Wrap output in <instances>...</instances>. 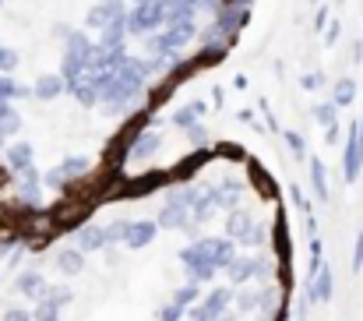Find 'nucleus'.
<instances>
[{"label":"nucleus","mask_w":363,"mask_h":321,"mask_svg":"<svg viewBox=\"0 0 363 321\" xmlns=\"http://www.w3.org/2000/svg\"><path fill=\"white\" fill-rule=\"evenodd\" d=\"M85 170H89V159H78V156H74V159H64V163H60V166H57V170H53L46 180H50L53 187H60L67 177H82Z\"/></svg>","instance_id":"1a4fd4ad"},{"label":"nucleus","mask_w":363,"mask_h":321,"mask_svg":"<svg viewBox=\"0 0 363 321\" xmlns=\"http://www.w3.org/2000/svg\"><path fill=\"white\" fill-rule=\"evenodd\" d=\"M353 99H357V82H353V78H339V82L332 85V103L339 109H346Z\"/></svg>","instance_id":"f8f14e48"},{"label":"nucleus","mask_w":363,"mask_h":321,"mask_svg":"<svg viewBox=\"0 0 363 321\" xmlns=\"http://www.w3.org/2000/svg\"><path fill=\"white\" fill-rule=\"evenodd\" d=\"M332 293H335L332 268H328V265H321V268L314 272V283H311V290H307V300H314V304H328V300H332Z\"/></svg>","instance_id":"20e7f679"},{"label":"nucleus","mask_w":363,"mask_h":321,"mask_svg":"<svg viewBox=\"0 0 363 321\" xmlns=\"http://www.w3.org/2000/svg\"><path fill=\"white\" fill-rule=\"evenodd\" d=\"M152 236H155V226H152V222H134V226H127L123 244H127V247H145Z\"/></svg>","instance_id":"9b49d317"},{"label":"nucleus","mask_w":363,"mask_h":321,"mask_svg":"<svg viewBox=\"0 0 363 321\" xmlns=\"http://www.w3.org/2000/svg\"><path fill=\"white\" fill-rule=\"evenodd\" d=\"M286 145H289L296 156H303V138H300L296 131H286Z\"/></svg>","instance_id":"393cba45"},{"label":"nucleus","mask_w":363,"mask_h":321,"mask_svg":"<svg viewBox=\"0 0 363 321\" xmlns=\"http://www.w3.org/2000/svg\"><path fill=\"white\" fill-rule=\"evenodd\" d=\"M187 138H191V141H194V145H205V141H208V131H205V127H198V124H194V127H187Z\"/></svg>","instance_id":"b1692460"},{"label":"nucleus","mask_w":363,"mask_h":321,"mask_svg":"<svg viewBox=\"0 0 363 321\" xmlns=\"http://www.w3.org/2000/svg\"><path fill=\"white\" fill-rule=\"evenodd\" d=\"M130 4H134V7H138V4H148V0H130Z\"/></svg>","instance_id":"c756f323"},{"label":"nucleus","mask_w":363,"mask_h":321,"mask_svg":"<svg viewBox=\"0 0 363 321\" xmlns=\"http://www.w3.org/2000/svg\"><path fill=\"white\" fill-rule=\"evenodd\" d=\"M4 321H32V315H21V311H11Z\"/></svg>","instance_id":"cd10ccee"},{"label":"nucleus","mask_w":363,"mask_h":321,"mask_svg":"<svg viewBox=\"0 0 363 321\" xmlns=\"http://www.w3.org/2000/svg\"><path fill=\"white\" fill-rule=\"evenodd\" d=\"M325 134H328V141H339V124H332V127H325Z\"/></svg>","instance_id":"c85d7f7f"},{"label":"nucleus","mask_w":363,"mask_h":321,"mask_svg":"<svg viewBox=\"0 0 363 321\" xmlns=\"http://www.w3.org/2000/svg\"><path fill=\"white\" fill-rule=\"evenodd\" d=\"M300 85H303V89H311V92H318V89H325V85H328V78H325L321 71H314V75H303V78H300Z\"/></svg>","instance_id":"4be33fe9"},{"label":"nucleus","mask_w":363,"mask_h":321,"mask_svg":"<svg viewBox=\"0 0 363 321\" xmlns=\"http://www.w3.org/2000/svg\"><path fill=\"white\" fill-rule=\"evenodd\" d=\"M335 113H339L335 103H318V107H314V120H318L321 127H332V124H339V116H335Z\"/></svg>","instance_id":"6ab92c4d"},{"label":"nucleus","mask_w":363,"mask_h":321,"mask_svg":"<svg viewBox=\"0 0 363 321\" xmlns=\"http://www.w3.org/2000/svg\"><path fill=\"white\" fill-rule=\"evenodd\" d=\"M155 148H159V134L155 131H141L134 138V156H152Z\"/></svg>","instance_id":"f3484780"},{"label":"nucleus","mask_w":363,"mask_h":321,"mask_svg":"<svg viewBox=\"0 0 363 321\" xmlns=\"http://www.w3.org/2000/svg\"><path fill=\"white\" fill-rule=\"evenodd\" d=\"M127 36H130V32H127V11H123V14H117V18L103 28V43H99V46H103V50H123Z\"/></svg>","instance_id":"39448f33"},{"label":"nucleus","mask_w":363,"mask_h":321,"mask_svg":"<svg viewBox=\"0 0 363 321\" xmlns=\"http://www.w3.org/2000/svg\"><path fill=\"white\" fill-rule=\"evenodd\" d=\"M198 116H205V99H191L187 107H180V109H173V113H169L173 127H180V131L194 127V124H198Z\"/></svg>","instance_id":"0eeeda50"},{"label":"nucleus","mask_w":363,"mask_h":321,"mask_svg":"<svg viewBox=\"0 0 363 321\" xmlns=\"http://www.w3.org/2000/svg\"><path fill=\"white\" fill-rule=\"evenodd\" d=\"M194 297H198V286H184V290L177 293V304H191Z\"/></svg>","instance_id":"bb28decb"},{"label":"nucleus","mask_w":363,"mask_h":321,"mask_svg":"<svg viewBox=\"0 0 363 321\" xmlns=\"http://www.w3.org/2000/svg\"><path fill=\"white\" fill-rule=\"evenodd\" d=\"M57 315H60V304H57L53 297H46V300L35 308V321H57Z\"/></svg>","instance_id":"aec40b11"},{"label":"nucleus","mask_w":363,"mask_h":321,"mask_svg":"<svg viewBox=\"0 0 363 321\" xmlns=\"http://www.w3.org/2000/svg\"><path fill=\"white\" fill-rule=\"evenodd\" d=\"M32 89H25V85H18L14 78H7V75H0V99H18V96H28Z\"/></svg>","instance_id":"a211bd4d"},{"label":"nucleus","mask_w":363,"mask_h":321,"mask_svg":"<svg viewBox=\"0 0 363 321\" xmlns=\"http://www.w3.org/2000/svg\"><path fill=\"white\" fill-rule=\"evenodd\" d=\"M123 11H127L123 0H103V4H96V7L85 14V25H89V28H106L117 14H123Z\"/></svg>","instance_id":"7ed1b4c3"},{"label":"nucleus","mask_w":363,"mask_h":321,"mask_svg":"<svg viewBox=\"0 0 363 321\" xmlns=\"http://www.w3.org/2000/svg\"><path fill=\"white\" fill-rule=\"evenodd\" d=\"M0 4H4V0H0Z\"/></svg>","instance_id":"7c9ffc66"},{"label":"nucleus","mask_w":363,"mask_h":321,"mask_svg":"<svg viewBox=\"0 0 363 321\" xmlns=\"http://www.w3.org/2000/svg\"><path fill=\"white\" fill-rule=\"evenodd\" d=\"M363 268V229L357 233V247H353V272Z\"/></svg>","instance_id":"5701e85b"},{"label":"nucleus","mask_w":363,"mask_h":321,"mask_svg":"<svg viewBox=\"0 0 363 321\" xmlns=\"http://www.w3.org/2000/svg\"><path fill=\"white\" fill-rule=\"evenodd\" d=\"M18 127H21V116H18V109L11 107V99H0V138L14 134Z\"/></svg>","instance_id":"ddd939ff"},{"label":"nucleus","mask_w":363,"mask_h":321,"mask_svg":"<svg viewBox=\"0 0 363 321\" xmlns=\"http://www.w3.org/2000/svg\"><path fill=\"white\" fill-rule=\"evenodd\" d=\"M106 240H110V236H106L99 226H85V229H78V244H82L85 251H99Z\"/></svg>","instance_id":"2eb2a0df"},{"label":"nucleus","mask_w":363,"mask_h":321,"mask_svg":"<svg viewBox=\"0 0 363 321\" xmlns=\"http://www.w3.org/2000/svg\"><path fill=\"white\" fill-rule=\"evenodd\" d=\"M223 7H226L223 0H198V11H208V14H216V18H219Z\"/></svg>","instance_id":"a878e982"},{"label":"nucleus","mask_w":363,"mask_h":321,"mask_svg":"<svg viewBox=\"0 0 363 321\" xmlns=\"http://www.w3.org/2000/svg\"><path fill=\"white\" fill-rule=\"evenodd\" d=\"M57 261H60V268H64L67 276H74V272H82V254H78V251H64V254H60Z\"/></svg>","instance_id":"412c9836"},{"label":"nucleus","mask_w":363,"mask_h":321,"mask_svg":"<svg viewBox=\"0 0 363 321\" xmlns=\"http://www.w3.org/2000/svg\"><path fill=\"white\" fill-rule=\"evenodd\" d=\"M162 7H166V21H191L198 0H162Z\"/></svg>","instance_id":"9d476101"},{"label":"nucleus","mask_w":363,"mask_h":321,"mask_svg":"<svg viewBox=\"0 0 363 321\" xmlns=\"http://www.w3.org/2000/svg\"><path fill=\"white\" fill-rule=\"evenodd\" d=\"M162 21H166V7H162V0H148V4H138L134 11H127V32H130V36L155 32Z\"/></svg>","instance_id":"f257e3e1"},{"label":"nucleus","mask_w":363,"mask_h":321,"mask_svg":"<svg viewBox=\"0 0 363 321\" xmlns=\"http://www.w3.org/2000/svg\"><path fill=\"white\" fill-rule=\"evenodd\" d=\"M7 163H11L14 170H28V166H32V145H25V141H21V145H11V148H7Z\"/></svg>","instance_id":"dca6fc26"},{"label":"nucleus","mask_w":363,"mask_h":321,"mask_svg":"<svg viewBox=\"0 0 363 321\" xmlns=\"http://www.w3.org/2000/svg\"><path fill=\"white\" fill-rule=\"evenodd\" d=\"M311 184L318 191V202H328V177H325V163L311 159Z\"/></svg>","instance_id":"4468645a"},{"label":"nucleus","mask_w":363,"mask_h":321,"mask_svg":"<svg viewBox=\"0 0 363 321\" xmlns=\"http://www.w3.org/2000/svg\"><path fill=\"white\" fill-rule=\"evenodd\" d=\"M60 92H67V82L60 75H39L35 85H32V96L35 99H57Z\"/></svg>","instance_id":"423d86ee"},{"label":"nucleus","mask_w":363,"mask_h":321,"mask_svg":"<svg viewBox=\"0 0 363 321\" xmlns=\"http://www.w3.org/2000/svg\"><path fill=\"white\" fill-rule=\"evenodd\" d=\"M363 170V124H350V138H346V148H342V177L353 184Z\"/></svg>","instance_id":"f03ea898"},{"label":"nucleus","mask_w":363,"mask_h":321,"mask_svg":"<svg viewBox=\"0 0 363 321\" xmlns=\"http://www.w3.org/2000/svg\"><path fill=\"white\" fill-rule=\"evenodd\" d=\"M230 39H233V32H230L219 18L201 32V46H205V50H226V46H230Z\"/></svg>","instance_id":"6e6552de"}]
</instances>
